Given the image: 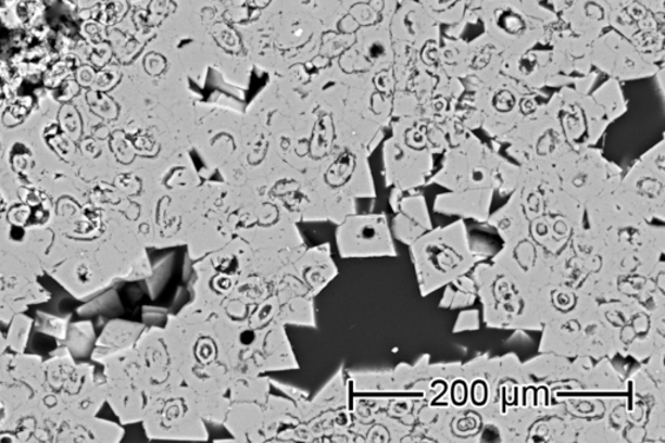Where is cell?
Returning a JSON list of instances; mask_svg holds the SVG:
<instances>
[{
  "mask_svg": "<svg viewBox=\"0 0 665 443\" xmlns=\"http://www.w3.org/2000/svg\"><path fill=\"white\" fill-rule=\"evenodd\" d=\"M503 74L535 90L563 88V86L572 85V79L563 75L553 52L549 48H537L520 55L509 56L504 64Z\"/></svg>",
  "mask_w": 665,
  "mask_h": 443,
  "instance_id": "6",
  "label": "cell"
},
{
  "mask_svg": "<svg viewBox=\"0 0 665 443\" xmlns=\"http://www.w3.org/2000/svg\"><path fill=\"white\" fill-rule=\"evenodd\" d=\"M591 43L593 42L565 28L559 20L550 31L547 48L553 52L563 75L572 79V85L576 78L587 76L594 71L591 63Z\"/></svg>",
  "mask_w": 665,
  "mask_h": 443,
  "instance_id": "8",
  "label": "cell"
},
{
  "mask_svg": "<svg viewBox=\"0 0 665 443\" xmlns=\"http://www.w3.org/2000/svg\"><path fill=\"white\" fill-rule=\"evenodd\" d=\"M540 2H541L542 4H544V5H548V7H549V4H550L551 0H540Z\"/></svg>",
  "mask_w": 665,
  "mask_h": 443,
  "instance_id": "15",
  "label": "cell"
},
{
  "mask_svg": "<svg viewBox=\"0 0 665 443\" xmlns=\"http://www.w3.org/2000/svg\"><path fill=\"white\" fill-rule=\"evenodd\" d=\"M665 13L633 2L611 11V28L635 45L649 62L664 67Z\"/></svg>",
  "mask_w": 665,
  "mask_h": 443,
  "instance_id": "5",
  "label": "cell"
},
{
  "mask_svg": "<svg viewBox=\"0 0 665 443\" xmlns=\"http://www.w3.org/2000/svg\"><path fill=\"white\" fill-rule=\"evenodd\" d=\"M435 22L444 26L443 35L462 37L468 25L480 23L482 0H417Z\"/></svg>",
  "mask_w": 665,
  "mask_h": 443,
  "instance_id": "10",
  "label": "cell"
},
{
  "mask_svg": "<svg viewBox=\"0 0 665 443\" xmlns=\"http://www.w3.org/2000/svg\"><path fill=\"white\" fill-rule=\"evenodd\" d=\"M547 111L561 128L565 141L574 147L595 143L612 124L591 92L582 94L572 86H563L548 99Z\"/></svg>",
  "mask_w": 665,
  "mask_h": 443,
  "instance_id": "3",
  "label": "cell"
},
{
  "mask_svg": "<svg viewBox=\"0 0 665 443\" xmlns=\"http://www.w3.org/2000/svg\"><path fill=\"white\" fill-rule=\"evenodd\" d=\"M593 68L610 78L633 81L660 75L664 67L648 61L627 38L610 28L591 43Z\"/></svg>",
  "mask_w": 665,
  "mask_h": 443,
  "instance_id": "4",
  "label": "cell"
},
{
  "mask_svg": "<svg viewBox=\"0 0 665 443\" xmlns=\"http://www.w3.org/2000/svg\"><path fill=\"white\" fill-rule=\"evenodd\" d=\"M556 13L540 0H482L480 24L484 33L509 56L547 46Z\"/></svg>",
  "mask_w": 665,
  "mask_h": 443,
  "instance_id": "1",
  "label": "cell"
},
{
  "mask_svg": "<svg viewBox=\"0 0 665 443\" xmlns=\"http://www.w3.org/2000/svg\"><path fill=\"white\" fill-rule=\"evenodd\" d=\"M591 94L594 96L598 103L606 111L612 123L627 112V101H625L622 85L617 79L608 78L606 83L602 84Z\"/></svg>",
  "mask_w": 665,
  "mask_h": 443,
  "instance_id": "12",
  "label": "cell"
},
{
  "mask_svg": "<svg viewBox=\"0 0 665 443\" xmlns=\"http://www.w3.org/2000/svg\"><path fill=\"white\" fill-rule=\"evenodd\" d=\"M550 9L556 13L559 23L590 42L611 28L607 0H555Z\"/></svg>",
  "mask_w": 665,
  "mask_h": 443,
  "instance_id": "7",
  "label": "cell"
},
{
  "mask_svg": "<svg viewBox=\"0 0 665 443\" xmlns=\"http://www.w3.org/2000/svg\"><path fill=\"white\" fill-rule=\"evenodd\" d=\"M441 35L442 26L435 22L417 0L403 3L397 17L398 43H404L417 50L430 39Z\"/></svg>",
  "mask_w": 665,
  "mask_h": 443,
  "instance_id": "11",
  "label": "cell"
},
{
  "mask_svg": "<svg viewBox=\"0 0 665 443\" xmlns=\"http://www.w3.org/2000/svg\"><path fill=\"white\" fill-rule=\"evenodd\" d=\"M633 2V0H607L611 10L622 9V7Z\"/></svg>",
  "mask_w": 665,
  "mask_h": 443,
  "instance_id": "14",
  "label": "cell"
},
{
  "mask_svg": "<svg viewBox=\"0 0 665 443\" xmlns=\"http://www.w3.org/2000/svg\"><path fill=\"white\" fill-rule=\"evenodd\" d=\"M468 89L480 112L481 128L497 138H502L518 124L547 111L548 99L543 98L540 90L531 89L504 74Z\"/></svg>",
  "mask_w": 665,
  "mask_h": 443,
  "instance_id": "2",
  "label": "cell"
},
{
  "mask_svg": "<svg viewBox=\"0 0 665 443\" xmlns=\"http://www.w3.org/2000/svg\"><path fill=\"white\" fill-rule=\"evenodd\" d=\"M637 2L647 5L648 9L655 12L665 13L664 0H637Z\"/></svg>",
  "mask_w": 665,
  "mask_h": 443,
  "instance_id": "13",
  "label": "cell"
},
{
  "mask_svg": "<svg viewBox=\"0 0 665 443\" xmlns=\"http://www.w3.org/2000/svg\"><path fill=\"white\" fill-rule=\"evenodd\" d=\"M509 55L487 33L468 41L467 75L464 84L468 88L491 81L503 74Z\"/></svg>",
  "mask_w": 665,
  "mask_h": 443,
  "instance_id": "9",
  "label": "cell"
},
{
  "mask_svg": "<svg viewBox=\"0 0 665 443\" xmlns=\"http://www.w3.org/2000/svg\"><path fill=\"white\" fill-rule=\"evenodd\" d=\"M553 2H555V0H551L550 4L553 3ZM550 4H549V9H550Z\"/></svg>",
  "mask_w": 665,
  "mask_h": 443,
  "instance_id": "16",
  "label": "cell"
}]
</instances>
